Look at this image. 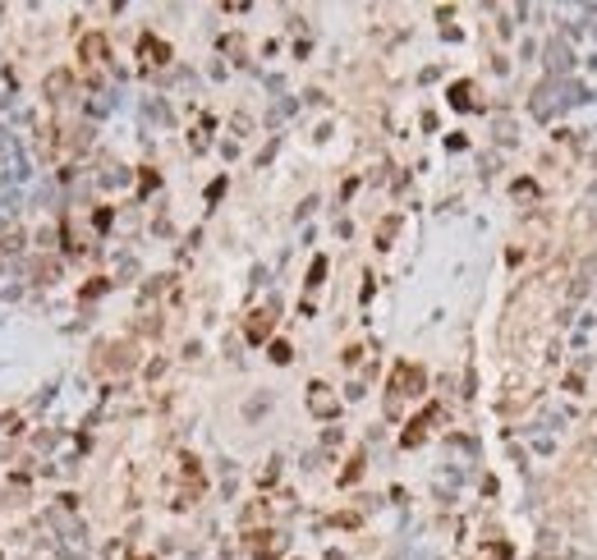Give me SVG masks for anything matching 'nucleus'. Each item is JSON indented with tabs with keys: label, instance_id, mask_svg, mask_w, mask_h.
I'll use <instances>...</instances> for the list:
<instances>
[{
	"label": "nucleus",
	"instance_id": "obj_4",
	"mask_svg": "<svg viewBox=\"0 0 597 560\" xmlns=\"http://www.w3.org/2000/svg\"><path fill=\"white\" fill-rule=\"evenodd\" d=\"M451 101H455V106H469V101H474V88H469V83H455V88H451Z\"/></svg>",
	"mask_w": 597,
	"mask_h": 560
},
{
	"label": "nucleus",
	"instance_id": "obj_2",
	"mask_svg": "<svg viewBox=\"0 0 597 560\" xmlns=\"http://www.w3.org/2000/svg\"><path fill=\"white\" fill-rule=\"evenodd\" d=\"M437 418H441V414H437V409H428V414H423V418H414V427L405 432V446H418V441L428 437V427H432V423H437Z\"/></svg>",
	"mask_w": 597,
	"mask_h": 560
},
{
	"label": "nucleus",
	"instance_id": "obj_1",
	"mask_svg": "<svg viewBox=\"0 0 597 560\" xmlns=\"http://www.w3.org/2000/svg\"><path fill=\"white\" fill-rule=\"evenodd\" d=\"M418 391H423V368L400 363L395 372H391V395H418Z\"/></svg>",
	"mask_w": 597,
	"mask_h": 560
},
{
	"label": "nucleus",
	"instance_id": "obj_6",
	"mask_svg": "<svg viewBox=\"0 0 597 560\" xmlns=\"http://www.w3.org/2000/svg\"><path fill=\"white\" fill-rule=\"evenodd\" d=\"M83 55H106V42H101V37H92V42H83Z\"/></svg>",
	"mask_w": 597,
	"mask_h": 560
},
{
	"label": "nucleus",
	"instance_id": "obj_5",
	"mask_svg": "<svg viewBox=\"0 0 597 560\" xmlns=\"http://www.w3.org/2000/svg\"><path fill=\"white\" fill-rule=\"evenodd\" d=\"M266 317H271V312H257V317H253V326H248V340H262V335H266Z\"/></svg>",
	"mask_w": 597,
	"mask_h": 560
},
{
	"label": "nucleus",
	"instance_id": "obj_3",
	"mask_svg": "<svg viewBox=\"0 0 597 560\" xmlns=\"http://www.w3.org/2000/svg\"><path fill=\"white\" fill-rule=\"evenodd\" d=\"M308 400H312V409H317V414H335V400L326 395V386H312Z\"/></svg>",
	"mask_w": 597,
	"mask_h": 560
}]
</instances>
